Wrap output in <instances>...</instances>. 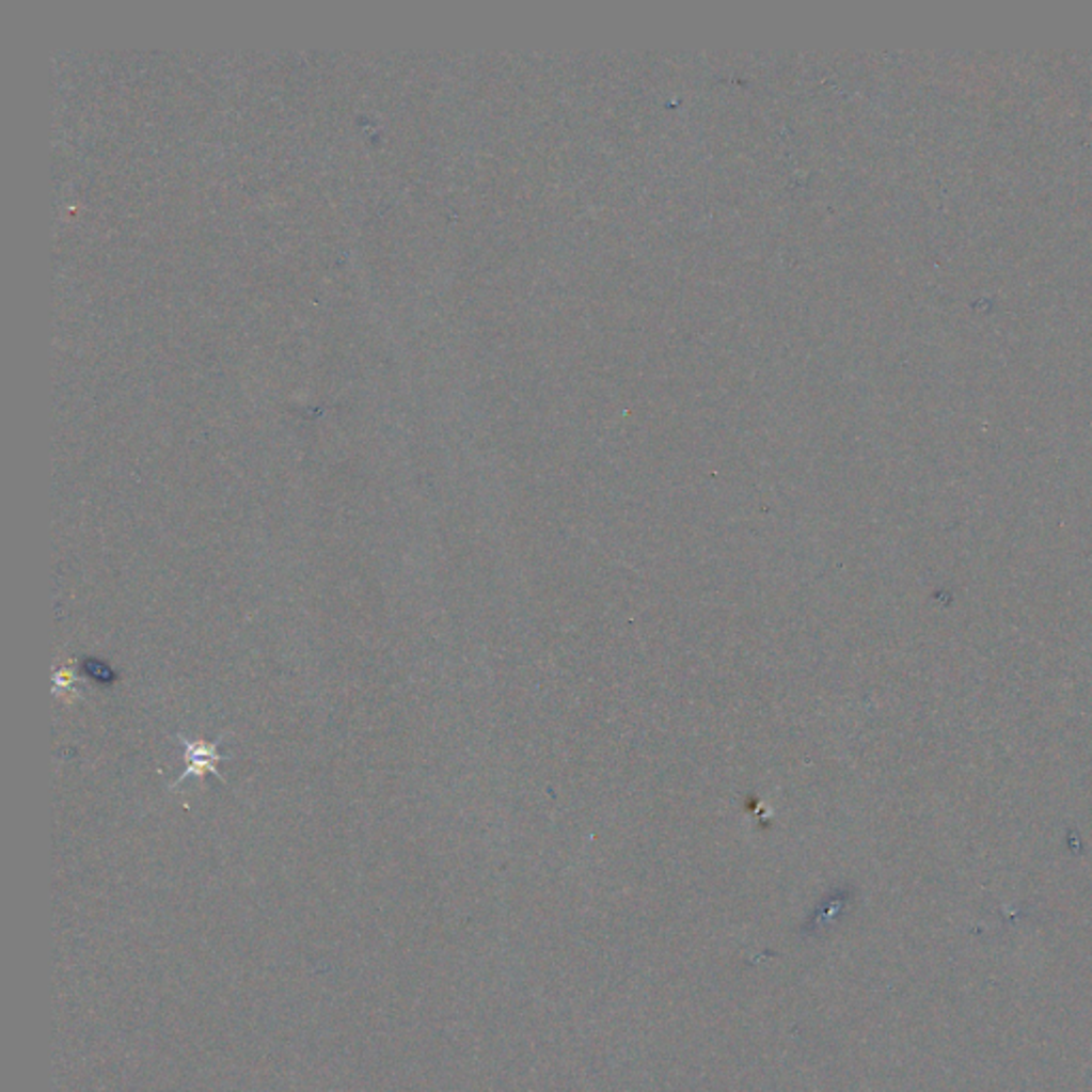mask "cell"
Listing matches in <instances>:
<instances>
[{"label": "cell", "instance_id": "obj_1", "mask_svg": "<svg viewBox=\"0 0 1092 1092\" xmlns=\"http://www.w3.org/2000/svg\"><path fill=\"white\" fill-rule=\"evenodd\" d=\"M228 734H220L213 743H205V741H194L186 734H177L175 739L179 741L181 749H184V771L181 775L169 786V790H177L184 781L188 779H203L205 775H213L218 781H224L222 779V773L218 771V764L228 760L231 756L222 751V743Z\"/></svg>", "mask_w": 1092, "mask_h": 1092}]
</instances>
